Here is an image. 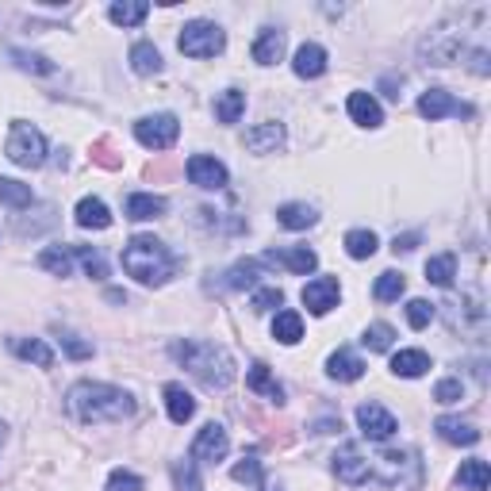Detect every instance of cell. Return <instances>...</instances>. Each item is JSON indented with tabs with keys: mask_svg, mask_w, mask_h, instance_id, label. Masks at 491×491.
Wrapping results in <instances>:
<instances>
[{
	"mask_svg": "<svg viewBox=\"0 0 491 491\" xmlns=\"http://www.w3.org/2000/svg\"><path fill=\"white\" fill-rule=\"evenodd\" d=\"M131 69L138 77H150V74H161V54L154 43H135L131 46Z\"/></svg>",
	"mask_w": 491,
	"mask_h": 491,
	"instance_id": "30",
	"label": "cell"
},
{
	"mask_svg": "<svg viewBox=\"0 0 491 491\" xmlns=\"http://www.w3.org/2000/svg\"><path fill=\"white\" fill-rule=\"evenodd\" d=\"M31 200H35L31 184L12 181V177H0V204H8L12 212H23V207H31Z\"/></svg>",
	"mask_w": 491,
	"mask_h": 491,
	"instance_id": "32",
	"label": "cell"
},
{
	"mask_svg": "<svg viewBox=\"0 0 491 491\" xmlns=\"http://www.w3.org/2000/svg\"><path fill=\"white\" fill-rule=\"evenodd\" d=\"M361 342H365L372 354H384V349H392V342H395V331L388 323H372L369 331H365V338H361Z\"/></svg>",
	"mask_w": 491,
	"mask_h": 491,
	"instance_id": "41",
	"label": "cell"
},
{
	"mask_svg": "<svg viewBox=\"0 0 491 491\" xmlns=\"http://www.w3.org/2000/svg\"><path fill=\"white\" fill-rule=\"evenodd\" d=\"M453 277H457V257H453V253H438V257H430V261H426V280H430V284L449 288Z\"/></svg>",
	"mask_w": 491,
	"mask_h": 491,
	"instance_id": "34",
	"label": "cell"
},
{
	"mask_svg": "<svg viewBox=\"0 0 491 491\" xmlns=\"http://www.w3.org/2000/svg\"><path fill=\"white\" fill-rule=\"evenodd\" d=\"M173 484H177V491H204L200 472H196L192 461H177V464H173Z\"/></svg>",
	"mask_w": 491,
	"mask_h": 491,
	"instance_id": "42",
	"label": "cell"
},
{
	"mask_svg": "<svg viewBox=\"0 0 491 491\" xmlns=\"http://www.w3.org/2000/svg\"><path fill=\"white\" fill-rule=\"evenodd\" d=\"M415 246H418V235H403V238H400V235H395V242H392V250H395V253H411V250H415Z\"/></svg>",
	"mask_w": 491,
	"mask_h": 491,
	"instance_id": "50",
	"label": "cell"
},
{
	"mask_svg": "<svg viewBox=\"0 0 491 491\" xmlns=\"http://www.w3.org/2000/svg\"><path fill=\"white\" fill-rule=\"evenodd\" d=\"M434 430H438L441 441H449V446H476V441H480V430L472 423H461V418H449V415L438 418Z\"/></svg>",
	"mask_w": 491,
	"mask_h": 491,
	"instance_id": "21",
	"label": "cell"
},
{
	"mask_svg": "<svg viewBox=\"0 0 491 491\" xmlns=\"http://www.w3.org/2000/svg\"><path fill=\"white\" fill-rule=\"evenodd\" d=\"M346 108H349V120L361 123V127H380L384 123V108L377 104L372 92H349Z\"/></svg>",
	"mask_w": 491,
	"mask_h": 491,
	"instance_id": "16",
	"label": "cell"
},
{
	"mask_svg": "<svg viewBox=\"0 0 491 491\" xmlns=\"http://www.w3.org/2000/svg\"><path fill=\"white\" fill-rule=\"evenodd\" d=\"M491 484V469L487 461H464L461 472H457V487L461 491H487Z\"/></svg>",
	"mask_w": 491,
	"mask_h": 491,
	"instance_id": "29",
	"label": "cell"
},
{
	"mask_svg": "<svg viewBox=\"0 0 491 491\" xmlns=\"http://www.w3.org/2000/svg\"><path fill=\"white\" fill-rule=\"evenodd\" d=\"M461 51H464V39L453 27H434L418 43V58L426 66H453L461 58Z\"/></svg>",
	"mask_w": 491,
	"mask_h": 491,
	"instance_id": "7",
	"label": "cell"
},
{
	"mask_svg": "<svg viewBox=\"0 0 491 491\" xmlns=\"http://www.w3.org/2000/svg\"><path fill=\"white\" fill-rule=\"evenodd\" d=\"M189 181L196 189H223L227 184V166L212 154H192L189 158Z\"/></svg>",
	"mask_w": 491,
	"mask_h": 491,
	"instance_id": "12",
	"label": "cell"
},
{
	"mask_svg": "<svg viewBox=\"0 0 491 491\" xmlns=\"http://www.w3.org/2000/svg\"><path fill=\"white\" fill-rule=\"evenodd\" d=\"M434 400H438V403H457V400H464V384L453 380V377L441 380L438 388H434Z\"/></svg>",
	"mask_w": 491,
	"mask_h": 491,
	"instance_id": "48",
	"label": "cell"
},
{
	"mask_svg": "<svg viewBox=\"0 0 491 491\" xmlns=\"http://www.w3.org/2000/svg\"><path fill=\"white\" fill-rule=\"evenodd\" d=\"M181 54H189V58H215V54H223V46H227V35L219 23H207V19H192V23H184L181 27Z\"/></svg>",
	"mask_w": 491,
	"mask_h": 491,
	"instance_id": "5",
	"label": "cell"
},
{
	"mask_svg": "<svg viewBox=\"0 0 491 491\" xmlns=\"http://www.w3.org/2000/svg\"><path fill=\"white\" fill-rule=\"evenodd\" d=\"M357 426H361V434L372 438V441H388L395 430V415L392 411H384L380 403H361L357 407Z\"/></svg>",
	"mask_w": 491,
	"mask_h": 491,
	"instance_id": "9",
	"label": "cell"
},
{
	"mask_svg": "<svg viewBox=\"0 0 491 491\" xmlns=\"http://www.w3.org/2000/svg\"><path fill=\"white\" fill-rule=\"evenodd\" d=\"M284 46H288V35L280 27H265L261 35H257L253 43V62L257 66H277L280 58H284Z\"/></svg>",
	"mask_w": 491,
	"mask_h": 491,
	"instance_id": "15",
	"label": "cell"
},
{
	"mask_svg": "<svg viewBox=\"0 0 491 491\" xmlns=\"http://www.w3.org/2000/svg\"><path fill=\"white\" fill-rule=\"evenodd\" d=\"M426 369H430V357L423 354V349H400V354L392 357V372H395V377H403V380L426 377Z\"/></svg>",
	"mask_w": 491,
	"mask_h": 491,
	"instance_id": "24",
	"label": "cell"
},
{
	"mask_svg": "<svg viewBox=\"0 0 491 491\" xmlns=\"http://www.w3.org/2000/svg\"><path fill=\"white\" fill-rule=\"evenodd\" d=\"M292 69H296V77L303 81H315L326 74V51L319 43H303L296 51V62H292Z\"/></svg>",
	"mask_w": 491,
	"mask_h": 491,
	"instance_id": "17",
	"label": "cell"
},
{
	"mask_svg": "<svg viewBox=\"0 0 491 491\" xmlns=\"http://www.w3.org/2000/svg\"><path fill=\"white\" fill-rule=\"evenodd\" d=\"M315 219H319V212H315L311 204H280L277 207V223L284 230H308V227H315Z\"/></svg>",
	"mask_w": 491,
	"mask_h": 491,
	"instance_id": "25",
	"label": "cell"
},
{
	"mask_svg": "<svg viewBox=\"0 0 491 491\" xmlns=\"http://www.w3.org/2000/svg\"><path fill=\"white\" fill-rule=\"evenodd\" d=\"M108 491H143V480H138L135 472H127V469H115L108 476Z\"/></svg>",
	"mask_w": 491,
	"mask_h": 491,
	"instance_id": "47",
	"label": "cell"
},
{
	"mask_svg": "<svg viewBox=\"0 0 491 491\" xmlns=\"http://www.w3.org/2000/svg\"><path fill=\"white\" fill-rule=\"evenodd\" d=\"M346 253L354 257V261H365V257L377 253V235L365 227H357V230H349L346 235Z\"/></svg>",
	"mask_w": 491,
	"mask_h": 491,
	"instance_id": "36",
	"label": "cell"
},
{
	"mask_svg": "<svg viewBox=\"0 0 491 491\" xmlns=\"http://www.w3.org/2000/svg\"><path fill=\"white\" fill-rule=\"evenodd\" d=\"M230 476H235L238 484H250V487H261L265 484V469H261V461H257V457L238 461L235 469H230Z\"/></svg>",
	"mask_w": 491,
	"mask_h": 491,
	"instance_id": "40",
	"label": "cell"
},
{
	"mask_svg": "<svg viewBox=\"0 0 491 491\" xmlns=\"http://www.w3.org/2000/svg\"><path fill=\"white\" fill-rule=\"evenodd\" d=\"M123 269L138 280V284L161 288L181 269V257L173 253L166 242H158L150 235H138V238H131L123 246Z\"/></svg>",
	"mask_w": 491,
	"mask_h": 491,
	"instance_id": "3",
	"label": "cell"
},
{
	"mask_svg": "<svg viewBox=\"0 0 491 491\" xmlns=\"http://www.w3.org/2000/svg\"><path fill=\"white\" fill-rule=\"evenodd\" d=\"M112 23H120V27H138L146 16H150V4H143V0H115V4L108 8Z\"/></svg>",
	"mask_w": 491,
	"mask_h": 491,
	"instance_id": "28",
	"label": "cell"
},
{
	"mask_svg": "<svg viewBox=\"0 0 491 491\" xmlns=\"http://www.w3.org/2000/svg\"><path fill=\"white\" fill-rule=\"evenodd\" d=\"M12 58H16L19 69H31V74H54V62L43 54H27V51H12Z\"/></svg>",
	"mask_w": 491,
	"mask_h": 491,
	"instance_id": "44",
	"label": "cell"
},
{
	"mask_svg": "<svg viewBox=\"0 0 491 491\" xmlns=\"http://www.w3.org/2000/svg\"><path fill=\"white\" fill-rule=\"evenodd\" d=\"M166 411H169L173 423L184 426V423H189V418L196 415V400L181 388V384H166Z\"/></svg>",
	"mask_w": 491,
	"mask_h": 491,
	"instance_id": "26",
	"label": "cell"
},
{
	"mask_svg": "<svg viewBox=\"0 0 491 491\" xmlns=\"http://www.w3.org/2000/svg\"><path fill=\"white\" fill-rule=\"evenodd\" d=\"M166 200L154 192H131L127 196V219H135V223H146V219H161L166 215Z\"/></svg>",
	"mask_w": 491,
	"mask_h": 491,
	"instance_id": "20",
	"label": "cell"
},
{
	"mask_svg": "<svg viewBox=\"0 0 491 491\" xmlns=\"http://www.w3.org/2000/svg\"><path fill=\"white\" fill-rule=\"evenodd\" d=\"M173 357L212 392H223L235 384V357L215 342H173Z\"/></svg>",
	"mask_w": 491,
	"mask_h": 491,
	"instance_id": "2",
	"label": "cell"
},
{
	"mask_svg": "<svg viewBox=\"0 0 491 491\" xmlns=\"http://www.w3.org/2000/svg\"><path fill=\"white\" fill-rule=\"evenodd\" d=\"M4 154L23 169H39L46 161V138H43V131H35L31 123L19 120V123H12V131H8Z\"/></svg>",
	"mask_w": 491,
	"mask_h": 491,
	"instance_id": "6",
	"label": "cell"
},
{
	"mask_svg": "<svg viewBox=\"0 0 491 491\" xmlns=\"http://www.w3.org/2000/svg\"><path fill=\"white\" fill-rule=\"evenodd\" d=\"M430 319H434V303H426V300H411V303H407V323H411L415 331L430 326Z\"/></svg>",
	"mask_w": 491,
	"mask_h": 491,
	"instance_id": "45",
	"label": "cell"
},
{
	"mask_svg": "<svg viewBox=\"0 0 491 491\" xmlns=\"http://www.w3.org/2000/svg\"><path fill=\"white\" fill-rule=\"evenodd\" d=\"M227 453H230V438L219 423H207L192 441V461H212L215 464V461H223Z\"/></svg>",
	"mask_w": 491,
	"mask_h": 491,
	"instance_id": "10",
	"label": "cell"
},
{
	"mask_svg": "<svg viewBox=\"0 0 491 491\" xmlns=\"http://www.w3.org/2000/svg\"><path fill=\"white\" fill-rule=\"evenodd\" d=\"M273 338H277V342H284V346H296L300 338H303V319H300V311H277V319H273Z\"/></svg>",
	"mask_w": 491,
	"mask_h": 491,
	"instance_id": "33",
	"label": "cell"
},
{
	"mask_svg": "<svg viewBox=\"0 0 491 491\" xmlns=\"http://www.w3.org/2000/svg\"><path fill=\"white\" fill-rule=\"evenodd\" d=\"M246 384H250L253 392H261L265 400H273V403H284V388H280V384L273 380V372H269L261 361H257V365L250 369V377H246Z\"/></svg>",
	"mask_w": 491,
	"mask_h": 491,
	"instance_id": "31",
	"label": "cell"
},
{
	"mask_svg": "<svg viewBox=\"0 0 491 491\" xmlns=\"http://www.w3.org/2000/svg\"><path fill=\"white\" fill-rule=\"evenodd\" d=\"M280 146H284V127L280 123H261L246 131V150H253V154H277Z\"/></svg>",
	"mask_w": 491,
	"mask_h": 491,
	"instance_id": "19",
	"label": "cell"
},
{
	"mask_svg": "<svg viewBox=\"0 0 491 491\" xmlns=\"http://www.w3.org/2000/svg\"><path fill=\"white\" fill-rule=\"evenodd\" d=\"M62 346H66V354H69V357H77V361L92 357V346H89V342H81L77 334H62Z\"/></svg>",
	"mask_w": 491,
	"mask_h": 491,
	"instance_id": "49",
	"label": "cell"
},
{
	"mask_svg": "<svg viewBox=\"0 0 491 491\" xmlns=\"http://www.w3.org/2000/svg\"><path fill=\"white\" fill-rule=\"evenodd\" d=\"M326 372L342 384H354V380L365 377V361L357 354H349V349H338V354H331V361H326Z\"/></svg>",
	"mask_w": 491,
	"mask_h": 491,
	"instance_id": "22",
	"label": "cell"
},
{
	"mask_svg": "<svg viewBox=\"0 0 491 491\" xmlns=\"http://www.w3.org/2000/svg\"><path fill=\"white\" fill-rule=\"evenodd\" d=\"M377 480L392 491H415L423 484V461L415 449H388L377 457Z\"/></svg>",
	"mask_w": 491,
	"mask_h": 491,
	"instance_id": "4",
	"label": "cell"
},
{
	"mask_svg": "<svg viewBox=\"0 0 491 491\" xmlns=\"http://www.w3.org/2000/svg\"><path fill=\"white\" fill-rule=\"evenodd\" d=\"M280 303H284V292H280V288H257V292H253V303H250V308H253L257 315H265V311L280 308Z\"/></svg>",
	"mask_w": 491,
	"mask_h": 491,
	"instance_id": "46",
	"label": "cell"
},
{
	"mask_svg": "<svg viewBox=\"0 0 491 491\" xmlns=\"http://www.w3.org/2000/svg\"><path fill=\"white\" fill-rule=\"evenodd\" d=\"M257 284V261H238L235 269L227 273V288H253Z\"/></svg>",
	"mask_w": 491,
	"mask_h": 491,
	"instance_id": "43",
	"label": "cell"
},
{
	"mask_svg": "<svg viewBox=\"0 0 491 491\" xmlns=\"http://www.w3.org/2000/svg\"><path fill=\"white\" fill-rule=\"evenodd\" d=\"M39 269H46V273H54V277H69V273H74V265H69V253L58 250V246H51V250L39 253Z\"/></svg>",
	"mask_w": 491,
	"mask_h": 491,
	"instance_id": "39",
	"label": "cell"
},
{
	"mask_svg": "<svg viewBox=\"0 0 491 491\" xmlns=\"http://www.w3.org/2000/svg\"><path fill=\"white\" fill-rule=\"evenodd\" d=\"M69 411H74L81 423H120L135 411V400L123 388H112V384H74L69 388Z\"/></svg>",
	"mask_w": 491,
	"mask_h": 491,
	"instance_id": "1",
	"label": "cell"
},
{
	"mask_svg": "<svg viewBox=\"0 0 491 491\" xmlns=\"http://www.w3.org/2000/svg\"><path fill=\"white\" fill-rule=\"evenodd\" d=\"M12 354L23 357V361H35L39 369L54 365V349L46 342H39V338H12Z\"/></svg>",
	"mask_w": 491,
	"mask_h": 491,
	"instance_id": "27",
	"label": "cell"
},
{
	"mask_svg": "<svg viewBox=\"0 0 491 491\" xmlns=\"http://www.w3.org/2000/svg\"><path fill=\"white\" fill-rule=\"evenodd\" d=\"M74 257H77L81 265H85V273H89L92 280H104V277H108V265H104L100 250H92V246H74Z\"/></svg>",
	"mask_w": 491,
	"mask_h": 491,
	"instance_id": "38",
	"label": "cell"
},
{
	"mask_svg": "<svg viewBox=\"0 0 491 491\" xmlns=\"http://www.w3.org/2000/svg\"><path fill=\"white\" fill-rule=\"evenodd\" d=\"M472 69H476L480 77L487 74V51H476V54H472Z\"/></svg>",
	"mask_w": 491,
	"mask_h": 491,
	"instance_id": "51",
	"label": "cell"
},
{
	"mask_svg": "<svg viewBox=\"0 0 491 491\" xmlns=\"http://www.w3.org/2000/svg\"><path fill=\"white\" fill-rule=\"evenodd\" d=\"M418 112H423L426 120H446V115H472L469 104H461L457 97H449L446 89H426L423 97H418Z\"/></svg>",
	"mask_w": 491,
	"mask_h": 491,
	"instance_id": "11",
	"label": "cell"
},
{
	"mask_svg": "<svg viewBox=\"0 0 491 491\" xmlns=\"http://www.w3.org/2000/svg\"><path fill=\"white\" fill-rule=\"evenodd\" d=\"M177 135H181V123H177V115H169V112L146 115V120L135 123V138L146 150H169L173 143H177Z\"/></svg>",
	"mask_w": 491,
	"mask_h": 491,
	"instance_id": "8",
	"label": "cell"
},
{
	"mask_svg": "<svg viewBox=\"0 0 491 491\" xmlns=\"http://www.w3.org/2000/svg\"><path fill=\"white\" fill-rule=\"evenodd\" d=\"M246 112V92L242 89H227L223 97L215 100V120L219 123H238Z\"/></svg>",
	"mask_w": 491,
	"mask_h": 491,
	"instance_id": "35",
	"label": "cell"
},
{
	"mask_svg": "<svg viewBox=\"0 0 491 491\" xmlns=\"http://www.w3.org/2000/svg\"><path fill=\"white\" fill-rule=\"evenodd\" d=\"M265 261L284 265V269H292V273L303 277V273H311V269L319 265V257H315V250H308V246H292V250H269Z\"/></svg>",
	"mask_w": 491,
	"mask_h": 491,
	"instance_id": "18",
	"label": "cell"
},
{
	"mask_svg": "<svg viewBox=\"0 0 491 491\" xmlns=\"http://www.w3.org/2000/svg\"><path fill=\"white\" fill-rule=\"evenodd\" d=\"M403 288H407V280H403V273H380L377 277V284H372V296H377L380 303H392V300H400L403 296Z\"/></svg>",
	"mask_w": 491,
	"mask_h": 491,
	"instance_id": "37",
	"label": "cell"
},
{
	"mask_svg": "<svg viewBox=\"0 0 491 491\" xmlns=\"http://www.w3.org/2000/svg\"><path fill=\"white\" fill-rule=\"evenodd\" d=\"M338 300H342V284L334 277H319L303 288V303H308L311 315H326L331 308H338Z\"/></svg>",
	"mask_w": 491,
	"mask_h": 491,
	"instance_id": "13",
	"label": "cell"
},
{
	"mask_svg": "<svg viewBox=\"0 0 491 491\" xmlns=\"http://www.w3.org/2000/svg\"><path fill=\"white\" fill-rule=\"evenodd\" d=\"M334 476H338V480H346V484H365L372 476V469H369V461L361 457L357 446H342V449H338V457H334Z\"/></svg>",
	"mask_w": 491,
	"mask_h": 491,
	"instance_id": "14",
	"label": "cell"
},
{
	"mask_svg": "<svg viewBox=\"0 0 491 491\" xmlns=\"http://www.w3.org/2000/svg\"><path fill=\"white\" fill-rule=\"evenodd\" d=\"M77 227H85V230H108L112 227L108 204L97 200V196H85V200L77 204Z\"/></svg>",
	"mask_w": 491,
	"mask_h": 491,
	"instance_id": "23",
	"label": "cell"
}]
</instances>
